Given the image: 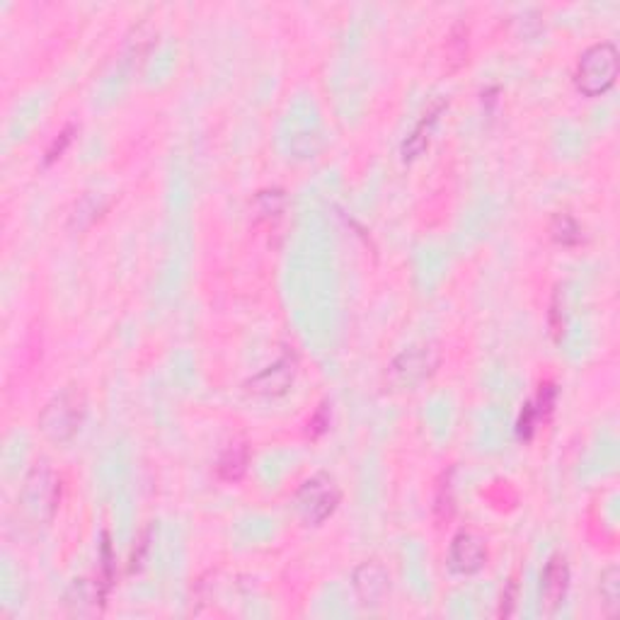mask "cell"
<instances>
[{
    "label": "cell",
    "mask_w": 620,
    "mask_h": 620,
    "mask_svg": "<svg viewBox=\"0 0 620 620\" xmlns=\"http://www.w3.org/2000/svg\"><path fill=\"white\" fill-rule=\"evenodd\" d=\"M248 461H250L248 446H245L242 441L231 443V446L223 451L221 458H219V465H216V470H219V478H221L223 482H238V480L245 475V470H248Z\"/></svg>",
    "instance_id": "30bf717a"
},
{
    "label": "cell",
    "mask_w": 620,
    "mask_h": 620,
    "mask_svg": "<svg viewBox=\"0 0 620 620\" xmlns=\"http://www.w3.org/2000/svg\"><path fill=\"white\" fill-rule=\"evenodd\" d=\"M436 519L439 521H449L453 516V488H451V473L443 475V480L439 482V489H436Z\"/></svg>",
    "instance_id": "5bb4252c"
},
{
    "label": "cell",
    "mask_w": 620,
    "mask_h": 620,
    "mask_svg": "<svg viewBox=\"0 0 620 620\" xmlns=\"http://www.w3.org/2000/svg\"><path fill=\"white\" fill-rule=\"evenodd\" d=\"M550 235H552V240L560 242V245H579V242H582V228H579V223H576L572 216H568V213H558V216L552 219V223H550Z\"/></svg>",
    "instance_id": "7c38bea8"
},
{
    "label": "cell",
    "mask_w": 620,
    "mask_h": 620,
    "mask_svg": "<svg viewBox=\"0 0 620 620\" xmlns=\"http://www.w3.org/2000/svg\"><path fill=\"white\" fill-rule=\"evenodd\" d=\"M293 376H296V359L284 356L274 366H269L266 371L255 376L248 383V390L252 395H284L286 390L291 388Z\"/></svg>",
    "instance_id": "ba28073f"
},
{
    "label": "cell",
    "mask_w": 620,
    "mask_h": 620,
    "mask_svg": "<svg viewBox=\"0 0 620 620\" xmlns=\"http://www.w3.org/2000/svg\"><path fill=\"white\" fill-rule=\"evenodd\" d=\"M536 426H538V415H536V408L531 405H526L521 412V417H519V425H516V432H519V439H523V441H529L533 436V432H536Z\"/></svg>",
    "instance_id": "9a60e30c"
},
{
    "label": "cell",
    "mask_w": 620,
    "mask_h": 620,
    "mask_svg": "<svg viewBox=\"0 0 620 620\" xmlns=\"http://www.w3.org/2000/svg\"><path fill=\"white\" fill-rule=\"evenodd\" d=\"M552 405H555V388L550 383H545V386H541V393H538V402L533 405L536 415H538V422L548 419V415L552 412Z\"/></svg>",
    "instance_id": "2e32d148"
},
{
    "label": "cell",
    "mask_w": 620,
    "mask_h": 620,
    "mask_svg": "<svg viewBox=\"0 0 620 620\" xmlns=\"http://www.w3.org/2000/svg\"><path fill=\"white\" fill-rule=\"evenodd\" d=\"M388 572L378 562H363L362 568H356L354 589L366 608H378L388 594Z\"/></svg>",
    "instance_id": "52a82bcc"
},
{
    "label": "cell",
    "mask_w": 620,
    "mask_h": 620,
    "mask_svg": "<svg viewBox=\"0 0 620 620\" xmlns=\"http://www.w3.org/2000/svg\"><path fill=\"white\" fill-rule=\"evenodd\" d=\"M601 599L608 616H616L620 608V569L608 568L601 575Z\"/></svg>",
    "instance_id": "4fadbf2b"
},
{
    "label": "cell",
    "mask_w": 620,
    "mask_h": 620,
    "mask_svg": "<svg viewBox=\"0 0 620 620\" xmlns=\"http://www.w3.org/2000/svg\"><path fill=\"white\" fill-rule=\"evenodd\" d=\"M514 594H516V584H509L506 594L502 596V601H506V608H502V611H499V616H509V613H512V606H514Z\"/></svg>",
    "instance_id": "d6986e66"
},
{
    "label": "cell",
    "mask_w": 620,
    "mask_h": 620,
    "mask_svg": "<svg viewBox=\"0 0 620 620\" xmlns=\"http://www.w3.org/2000/svg\"><path fill=\"white\" fill-rule=\"evenodd\" d=\"M569 586V568L568 560L562 555H552L548 560V565L543 569V586H541V599L543 608L548 613H552L558 608L565 594H568Z\"/></svg>",
    "instance_id": "9c48e42d"
},
{
    "label": "cell",
    "mask_w": 620,
    "mask_h": 620,
    "mask_svg": "<svg viewBox=\"0 0 620 620\" xmlns=\"http://www.w3.org/2000/svg\"><path fill=\"white\" fill-rule=\"evenodd\" d=\"M330 426V417H328V408L322 405V408L315 412V415L310 417V422H308V434L310 436H320L325 429Z\"/></svg>",
    "instance_id": "ac0fdd59"
},
{
    "label": "cell",
    "mask_w": 620,
    "mask_h": 620,
    "mask_svg": "<svg viewBox=\"0 0 620 620\" xmlns=\"http://www.w3.org/2000/svg\"><path fill=\"white\" fill-rule=\"evenodd\" d=\"M449 562H451L453 572H458V575H475V572H480V569L488 565L485 541L478 538L475 533L461 531L451 541Z\"/></svg>",
    "instance_id": "8992f818"
},
{
    "label": "cell",
    "mask_w": 620,
    "mask_h": 620,
    "mask_svg": "<svg viewBox=\"0 0 620 620\" xmlns=\"http://www.w3.org/2000/svg\"><path fill=\"white\" fill-rule=\"evenodd\" d=\"M85 415V400L78 390H63L42 409L39 415V429L42 434L53 443L71 441L78 434Z\"/></svg>",
    "instance_id": "7a4b0ae2"
},
{
    "label": "cell",
    "mask_w": 620,
    "mask_h": 620,
    "mask_svg": "<svg viewBox=\"0 0 620 620\" xmlns=\"http://www.w3.org/2000/svg\"><path fill=\"white\" fill-rule=\"evenodd\" d=\"M61 499V482L49 468H35L27 480L25 505L39 519H52Z\"/></svg>",
    "instance_id": "5b68a950"
},
{
    "label": "cell",
    "mask_w": 620,
    "mask_h": 620,
    "mask_svg": "<svg viewBox=\"0 0 620 620\" xmlns=\"http://www.w3.org/2000/svg\"><path fill=\"white\" fill-rule=\"evenodd\" d=\"M618 78V49L611 42L589 46L576 63L575 85L586 98H599L616 85Z\"/></svg>",
    "instance_id": "6da1fadb"
},
{
    "label": "cell",
    "mask_w": 620,
    "mask_h": 620,
    "mask_svg": "<svg viewBox=\"0 0 620 620\" xmlns=\"http://www.w3.org/2000/svg\"><path fill=\"white\" fill-rule=\"evenodd\" d=\"M71 133H73V129L68 126V129H66V131H63L61 136L56 139V141H53L52 148L46 151V165H49V163H53L56 158H61V153L68 148V143H71V139H73Z\"/></svg>",
    "instance_id": "e0dca14e"
},
{
    "label": "cell",
    "mask_w": 620,
    "mask_h": 620,
    "mask_svg": "<svg viewBox=\"0 0 620 620\" xmlns=\"http://www.w3.org/2000/svg\"><path fill=\"white\" fill-rule=\"evenodd\" d=\"M337 505H339V488L328 473H318L308 478L296 492V506L301 512L303 521L313 523V526L332 516Z\"/></svg>",
    "instance_id": "3957f363"
},
{
    "label": "cell",
    "mask_w": 620,
    "mask_h": 620,
    "mask_svg": "<svg viewBox=\"0 0 620 620\" xmlns=\"http://www.w3.org/2000/svg\"><path fill=\"white\" fill-rule=\"evenodd\" d=\"M443 102L441 105H436L429 115H425V119L417 124V129L412 131V136H409L408 141H405V146H402V158L405 160H415L417 155H422V153L426 151V146H429V133H432V126L436 124V119H439V115L443 112Z\"/></svg>",
    "instance_id": "8fae6325"
},
{
    "label": "cell",
    "mask_w": 620,
    "mask_h": 620,
    "mask_svg": "<svg viewBox=\"0 0 620 620\" xmlns=\"http://www.w3.org/2000/svg\"><path fill=\"white\" fill-rule=\"evenodd\" d=\"M439 366V352L434 346H415L408 349L390 363V383L398 388H415L417 383L429 378Z\"/></svg>",
    "instance_id": "277c9868"
}]
</instances>
